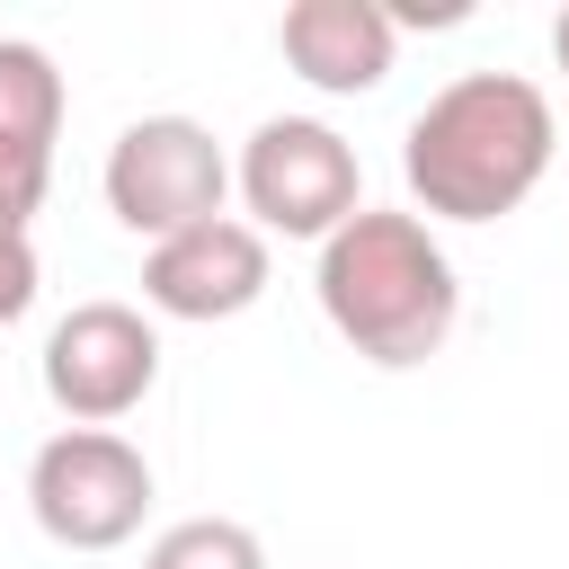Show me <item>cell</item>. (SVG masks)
<instances>
[{"label":"cell","instance_id":"cell-1","mask_svg":"<svg viewBox=\"0 0 569 569\" xmlns=\"http://www.w3.org/2000/svg\"><path fill=\"white\" fill-rule=\"evenodd\" d=\"M551 151H560L551 98L525 71H462L409 116L400 178L418 222H498L551 178Z\"/></svg>","mask_w":569,"mask_h":569},{"label":"cell","instance_id":"cell-2","mask_svg":"<svg viewBox=\"0 0 569 569\" xmlns=\"http://www.w3.org/2000/svg\"><path fill=\"white\" fill-rule=\"evenodd\" d=\"M311 293H320V320L382 373L445 356V338L462 320V284H453L445 240L418 213H391V204H365L356 222H338L320 240Z\"/></svg>","mask_w":569,"mask_h":569},{"label":"cell","instance_id":"cell-3","mask_svg":"<svg viewBox=\"0 0 569 569\" xmlns=\"http://www.w3.org/2000/svg\"><path fill=\"white\" fill-rule=\"evenodd\" d=\"M27 516L62 551H124L151 516V462L116 427H62L27 462Z\"/></svg>","mask_w":569,"mask_h":569},{"label":"cell","instance_id":"cell-4","mask_svg":"<svg viewBox=\"0 0 569 569\" xmlns=\"http://www.w3.org/2000/svg\"><path fill=\"white\" fill-rule=\"evenodd\" d=\"M231 187L249 204L258 231H284V240H329L338 222L365 213V169H356V142L320 116H267L240 160H231Z\"/></svg>","mask_w":569,"mask_h":569},{"label":"cell","instance_id":"cell-5","mask_svg":"<svg viewBox=\"0 0 569 569\" xmlns=\"http://www.w3.org/2000/svg\"><path fill=\"white\" fill-rule=\"evenodd\" d=\"M98 187H107V213H116L133 240H178V231H196V222L222 213L231 160H222V142H213L196 116H133V124L107 142Z\"/></svg>","mask_w":569,"mask_h":569},{"label":"cell","instance_id":"cell-6","mask_svg":"<svg viewBox=\"0 0 569 569\" xmlns=\"http://www.w3.org/2000/svg\"><path fill=\"white\" fill-rule=\"evenodd\" d=\"M44 400L71 418V427H116L151 400L160 382V329L133 311V302H71L53 329H44Z\"/></svg>","mask_w":569,"mask_h":569},{"label":"cell","instance_id":"cell-7","mask_svg":"<svg viewBox=\"0 0 569 569\" xmlns=\"http://www.w3.org/2000/svg\"><path fill=\"white\" fill-rule=\"evenodd\" d=\"M267 276H276L267 231L240 213H213V222L142 249V302L160 320H240L267 293Z\"/></svg>","mask_w":569,"mask_h":569},{"label":"cell","instance_id":"cell-8","mask_svg":"<svg viewBox=\"0 0 569 569\" xmlns=\"http://www.w3.org/2000/svg\"><path fill=\"white\" fill-rule=\"evenodd\" d=\"M276 53L293 80H311L320 98H365L391 80V53H400V27L382 0H293L276 18Z\"/></svg>","mask_w":569,"mask_h":569},{"label":"cell","instance_id":"cell-9","mask_svg":"<svg viewBox=\"0 0 569 569\" xmlns=\"http://www.w3.org/2000/svg\"><path fill=\"white\" fill-rule=\"evenodd\" d=\"M62 107H71V89H62L53 53L27 44V36H0V196L27 204V213H36L44 187H53Z\"/></svg>","mask_w":569,"mask_h":569},{"label":"cell","instance_id":"cell-10","mask_svg":"<svg viewBox=\"0 0 569 569\" xmlns=\"http://www.w3.org/2000/svg\"><path fill=\"white\" fill-rule=\"evenodd\" d=\"M142 569H267V542L240 516H187L142 551Z\"/></svg>","mask_w":569,"mask_h":569},{"label":"cell","instance_id":"cell-11","mask_svg":"<svg viewBox=\"0 0 569 569\" xmlns=\"http://www.w3.org/2000/svg\"><path fill=\"white\" fill-rule=\"evenodd\" d=\"M27 222H36V213L0 196V329H18V320L36 311V284H44V267H36V231H27Z\"/></svg>","mask_w":569,"mask_h":569},{"label":"cell","instance_id":"cell-12","mask_svg":"<svg viewBox=\"0 0 569 569\" xmlns=\"http://www.w3.org/2000/svg\"><path fill=\"white\" fill-rule=\"evenodd\" d=\"M551 62H560V71H569V9H560V18H551Z\"/></svg>","mask_w":569,"mask_h":569}]
</instances>
